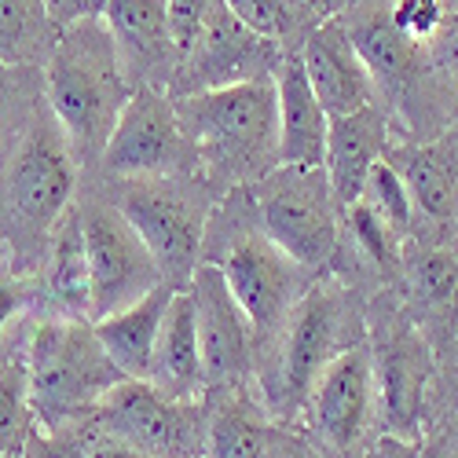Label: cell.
Segmentation results:
<instances>
[{"mask_svg": "<svg viewBox=\"0 0 458 458\" xmlns=\"http://www.w3.org/2000/svg\"><path fill=\"white\" fill-rule=\"evenodd\" d=\"M363 334L367 301H360L349 283L319 276L301 297L276 345L257 360L260 400L279 426H293L297 418H304L309 396L327 367L349 349L363 345Z\"/></svg>", "mask_w": 458, "mask_h": 458, "instance_id": "obj_1", "label": "cell"}, {"mask_svg": "<svg viewBox=\"0 0 458 458\" xmlns=\"http://www.w3.org/2000/svg\"><path fill=\"white\" fill-rule=\"evenodd\" d=\"M173 103L180 129L195 150L199 180L209 183L220 199L227 191L253 187L272 169H279L276 78H257Z\"/></svg>", "mask_w": 458, "mask_h": 458, "instance_id": "obj_2", "label": "cell"}, {"mask_svg": "<svg viewBox=\"0 0 458 458\" xmlns=\"http://www.w3.org/2000/svg\"><path fill=\"white\" fill-rule=\"evenodd\" d=\"M202 260L216 264L227 279V290L235 293L242 304L246 319L253 323L257 334V360L276 345V337L286 330L293 309L301 297L312 290V272H304L297 260H290L257 220L250 191H227L216 202L209 216V232H206ZM257 374V370H253Z\"/></svg>", "mask_w": 458, "mask_h": 458, "instance_id": "obj_3", "label": "cell"}, {"mask_svg": "<svg viewBox=\"0 0 458 458\" xmlns=\"http://www.w3.org/2000/svg\"><path fill=\"white\" fill-rule=\"evenodd\" d=\"M78 176L73 147L41 99L0 162V239L26 268H41L55 224L73 206Z\"/></svg>", "mask_w": 458, "mask_h": 458, "instance_id": "obj_4", "label": "cell"}, {"mask_svg": "<svg viewBox=\"0 0 458 458\" xmlns=\"http://www.w3.org/2000/svg\"><path fill=\"white\" fill-rule=\"evenodd\" d=\"M132 99L125 70L106 19H81L63 26L59 45L45 66V103L63 125L78 165H92L118 129Z\"/></svg>", "mask_w": 458, "mask_h": 458, "instance_id": "obj_5", "label": "cell"}, {"mask_svg": "<svg viewBox=\"0 0 458 458\" xmlns=\"http://www.w3.org/2000/svg\"><path fill=\"white\" fill-rule=\"evenodd\" d=\"M37 429L63 433L89 426L103 400L129 381L103 352L89 319H41L26 345Z\"/></svg>", "mask_w": 458, "mask_h": 458, "instance_id": "obj_6", "label": "cell"}, {"mask_svg": "<svg viewBox=\"0 0 458 458\" xmlns=\"http://www.w3.org/2000/svg\"><path fill=\"white\" fill-rule=\"evenodd\" d=\"M118 213L136 227V235L155 257L162 283L187 290L191 276L202 264L209 216L220 195L199 176H165V180H125L110 195Z\"/></svg>", "mask_w": 458, "mask_h": 458, "instance_id": "obj_7", "label": "cell"}, {"mask_svg": "<svg viewBox=\"0 0 458 458\" xmlns=\"http://www.w3.org/2000/svg\"><path fill=\"white\" fill-rule=\"evenodd\" d=\"M250 191L257 220L290 260L304 272H327L341 250V209L327 165H279Z\"/></svg>", "mask_w": 458, "mask_h": 458, "instance_id": "obj_8", "label": "cell"}, {"mask_svg": "<svg viewBox=\"0 0 458 458\" xmlns=\"http://www.w3.org/2000/svg\"><path fill=\"white\" fill-rule=\"evenodd\" d=\"M337 19L345 26L352 48L360 52L363 66L370 70L377 103L400 114L411 129V143H418V106L426 110V122L437 125L440 103H447V92L437 81L429 48L396 30L393 4H341Z\"/></svg>", "mask_w": 458, "mask_h": 458, "instance_id": "obj_9", "label": "cell"}, {"mask_svg": "<svg viewBox=\"0 0 458 458\" xmlns=\"http://www.w3.org/2000/svg\"><path fill=\"white\" fill-rule=\"evenodd\" d=\"M367 345L374 356L381 433L418 444L433 377V341L396 309H367Z\"/></svg>", "mask_w": 458, "mask_h": 458, "instance_id": "obj_10", "label": "cell"}, {"mask_svg": "<svg viewBox=\"0 0 458 458\" xmlns=\"http://www.w3.org/2000/svg\"><path fill=\"white\" fill-rule=\"evenodd\" d=\"M92 426L125 440L143 458H206L209 403L206 396H165L150 381H122L96 411Z\"/></svg>", "mask_w": 458, "mask_h": 458, "instance_id": "obj_11", "label": "cell"}, {"mask_svg": "<svg viewBox=\"0 0 458 458\" xmlns=\"http://www.w3.org/2000/svg\"><path fill=\"white\" fill-rule=\"evenodd\" d=\"M85 250H89V279H92V312L89 323L118 316L136 301L162 286V272L136 227L118 213L110 199H85Z\"/></svg>", "mask_w": 458, "mask_h": 458, "instance_id": "obj_12", "label": "cell"}, {"mask_svg": "<svg viewBox=\"0 0 458 458\" xmlns=\"http://www.w3.org/2000/svg\"><path fill=\"white\" fill-rule=\"evenodd\" d=\"M377 418V381L370 345L337 356L304 407V437L327 458H367Z\"/></svg>", "mask_w": 458, "mask_h": 458, "instance_id": "obj_13", "label": "cell"}, {"mask_svg": "<svg viewBox=\"0 0 458 458\" xmlns=\"http://www.w3.org/2000/svg\"><path fill=\"white\" fill-rule=\"evenodd\" d=\"M99 173L114 183L125 180H165V176H199L195 150H191L176 103L169 92L158 89H136L118 129H114Z\"/></svg>", "mask_w": 458, "mask_h": 458, "instance_id": "obj_14", "label": "cell"}, {"mask_svg": "<svg viewBox=\"0 0 458 458\" xmlns=\"http://www.w3.org/2000/svg\"><path fill=\"white\" fill-rule=\"evenodd\" d=\"M195 301L199 345H202V374L206 393L250 389L257 370V334L246 319L242 304L227 290V279L216 264H199L187 286Z\"/></svg>", "mask_w": 458, "mask_h": 458, "instance_id": "obj_15", "label": "cell"}, {"mask_svg": "<svg viewBox=\"0 0 458 458\" xmlns=\"http://www.w3.org/2000/svg\"><path fill=\"white\" fill-rule=\"evenodd\" d=\"M283 63V52L268 41H260L257 33H250L232 4H209L206 30L180 63V73L169 89L173 99L199 96L213 89H232L246 85L257 78H276V70Z\"/></svg>", "mask_w": 458, "mask_h": 458, "instance_id": "obj_16", "label": "cell"}, {"mask_svg": "<svg viewBox=\"0 0 458 458\" xmlns=\"http://www.w3.org/2000/svg\"><path fill=\"white\" fill-rule=\"evenodd\" d=\"M103 19L110 26L129 89L169 92L180 73V52L169 37L165 4L158 0H110Z\"/></svg>", "mask_w": 458, "mask_h": 458, "instance_id": "obj_17", "label": "cell"}, {"mask_svg": "<svg viewBox=\"0 0 458 458\" xmlns=\"http://www.w3.org/2000/svg\"><path fill=\"white\" fill-rule=\"evenodd\" d=\"M301 63H304V73H309V85L319 106L327 110V118H349V114L377 103L374 78L363 66L360 52L352 48L337 12L304 41Z\"/></svg>", "mask_w": 458, "mask_h": 458, "instance_id": "obj_18", "label": "cell"}, {"mask_svg": "<svg viewBox=\"0 0 458 458\" xmlns=\"http://www.w3.org/2000/svg\"><path fill=\"white\" fill-rule=\"evenodd\" d=\"M386 158L403 176L414 213L433 224L458 220V125L418 143L403 140L389 147Z\"/></svg>", "mask_w": 458, "mask_h": 458, "instance_id": "obj_19", "label": "cell"}, {"mask_svg": "<svg viewBox=\"0 0 458 458\" xmlns=\"http://www.w3.org/2000/svg\"><path fill=\"white\" fill-rule=\"evenodd\" d=\"M389 110L374 103L363 106L349 118H330L327 132V176L330 187L341 202V209H349L363 199V187L370 180V169L389 155Z\"/></svg>", "mask_w": 458, "mask_h": 458, "instance_id": "obj_20", "label": "cell"}, {"mask_svg": "<svg viewBox=\"0 0 458 458\" xmlns=\"http://www.w3.org/2000/svg\"><path fill=\"white\" fill-rule=\"evenodd\" d=\"M41 283H37V304L52 301L48 319H89L92 312V279H89V250L81 206L73 202L48 239L41 260Z\"/></svg>", "mask_w": 458, "mask_h": 458, "instance_id": "obj_21", "label": "cell"}, {"mask_svg": "<svg viewBox=\"0 0 458 458\" xmlns=\"http://www.w3.org/2000/svg\"><path fill=\"white\" fill-rule=\"evenodd\" d=\"M279 96V165H327L330 118L319 106L301 55H283L276 70Z\"/></svg>", "mask_w": 458, "mask_h": 458, "instance_id": "obj_22", "label": "cell"}, {"mask_svg": "<svg viewBox=\"0 0 458 458\" xmlns=\"http://www.w3.org/2000/svg\"><path fill=\"white\" fill-rule=\"evenodd\" d=\"M407 316L429 341L458 327V253L447 246H422L403 253Z\"/></svg>", "mask_w": 458, "mask_h": 458, "instance_id": "obj_23", "label": "cell"}, {"mask_svg": "<svg viewBox=\"0 0 458 458\" xmlns=\"http://www.w3.org/2000/svg\"><path fill=\"white\" fill-rule=\"evenodd\" d=\"M173 293H180V290L162 283L155 293H147L143 301H136L132 309L92 323L103 352L110 356V363L118 367L129 381H150L155 352H158V334H162L165 312L173 304Z\"/></svg>", "mask_w": 458, "mask_h": 458, "instance_id": "obj_24", "label": "cell"}, {"mask_svg": "<svg viewBox=\"0 0 458 458\" xmlns=\"http://www.w3.org/2000/svg\"><path fill=\"white\" fill-rule=\"evenodd\" d=\"M150 386L162 389L165 396H180V400H202L206 396L195 301H191L187 290L173 293V304H169L162 334H158V352H155V370H150Z\"/></svg>", "mask_w": 458, "mask_h": 458, "instance_id": "obj_25", "label": "cell"}, {"mask_svg": "<svg viewBox=\"0 0 458 458\" xmlns=\"http://www.w3.org/2000/svg\"><path fill=\"white\" fill-rule=\"evenodd\" d=\"M209 429H206V458H268L276 418L264 400H253L250 389L206 393Z\"/></svg>", "mask_w": 458, "mask_h": 458, "instance_id": "obj_26", "label": "cell"}, {"mask_svg": "<svg viewBox=\"0 0 458 458\" xmlns=\"http://www.w3.org/2000/svg\"><path fill=\"white\" fill-rule=\"evenodd\" d=\"M59 26L48 4L37 0H0V70H37L48 66Z\"/></svg>", "mask_w": 458, "mask_h": 458, "instance_id": "obj_27", "label": "cell"}, {"mask_svg": "<svg viewBox=\"0 0 458 458\" xmlns=\"http://www.w3.org/2000/svg\"><path fill=\"white\" fill-rule=\"evenodd\" d=\"M341 4H283V0H232L235 19L276 45L283 55H301L304 41L337 12Z\"/></svg>", "mask_w": 458, "mask_h": 458, "instance_id": "obj_28", "label": "cell"}, {"mask_svg": "<svg viewBox=\"0 0 458 458\" xmlns=\"http://www.w3.org/2000/svg\"><path fill=\"white\" fill-rule=\"evenodd\" d=\"M37 433V414L30 396L26 352L0 360V458H22L30 437Z\"/></svg>", "mask_w": 458, "mask_h": 458, "instance_id": "obj_29", "label": "cell"}, {"mask_svg": "<svg viewBox=\"0 0 458 458\" xmlns=\"http://www.w3.org/2000/svg\"><path fill=\"white\" fill-rule=\"evenodd\" d=\"M345 239H349V246L356 250L360 264L374 268L377 276H393L396 268H403V239H400L393 227L381 220L363 199L345 209L341 242H345Z\"/></svg>", "mask_w": 458, "mask_h": 458, "instance_id": "obj_30", "label": "cell"}, {"mask_svg": "<svg viewBox=\"0 0 458 458\" xmlns=\"http://www.w3.org/2000/svg\"><path fill=\"white\" fill-rule=\"evenodd\" d=\"M363 202L386 220L393 232L407 242L414 235V202H411V191L403 183V176L393 169L389 158H381L374 169H370V180L363 187Z\"/></svg>", "mask_w": 458, "mask_h": 458, "instance_id": "obj_31", "label": "cell"}, {"mask_svg": "<svg viewBox=\"0 0 458 458\" xmlns=\"http://www.w3.org/2000/svg\"><path fill=\"white\" fill-rule=\"evenodd\" d=\"M429 55H433L437 81L447 92V99L454 103V118H458V4H447V19H444L440 33L433 37Z\"/></svg>", "mask_w": 458, "mask_h": 458, "instance_id": "obj_32", "label": "cell"}, {"mask_svg": "<svg viewBox=\"0 0 458 458\" xmlns=\"http://www.w3.org/2000/svg\"><path fill=\"white\" fill-rule=\"evenodd\" d=\"M447 19V4L444 0H400V4H393V22L400 33H407L411 41L418 45H433V37L440 33Z\"/></svg>", "mask_w": 458, "mask_h": 458, "instance_id": "obj_33", "label": "cell"}, {"mask_svg": "<svg viewBox=\"0 0 458 458\" xmlns=\"http://www.w3.org/2000/svg\"><path fill=\"white\" fill-rule=\"evenodd\" d=\"M37 304V283L22 272H15L12 264H0V334H4L22 312H30Z\"/></svg>", "mask_w": 458, "mask_h": 458, "instance_id": "obj_34", "label": "cell"}, {"mask_svg": "<svg viewBox=\"0 0 458 458\" xmlns=\"http://www.w3.org/2000/svg\"><path fill=\"white\" fill-rule=\"evenodd\" d=\"M206 15H209V4L202 0V4H183V0H173V4H165V19H169V37L173 45L180 52V63L183 55L195 48V41L202 37L206 30Z\"/></svg>", "mask_w": 458, "mask_h": 458, "instance_id": "obj_35", "label": "cell"}, {"mask_svg": "<svg viewBox=\"0 0 458 458\" xmlns=\"http://www.w3.org/2000/svg\"><path fill=\"white\" fill-rule=\"evenodd\" d=\"M30 81V70H0V158L12 150L19 129L26 125H15V114H19V103H15V89H22ZM37 110V106H33Z\"/></svg>", "mask_w": 458, "mask_h": 458, "instance_id": "obj_36", "label": "cell"}, {"mask_svg": "<svg viewBox=\"0 0 458 458\" xmlns=\"http://www.w3.org/2000/svg\"><path fill=\"white\" fill-rule=\"evenodd\" d=\"M85 429H89V426L63 429V433L37 429V433L30 437L22 458H81V451H85Z\"/></svg>", "mask_w": 458, "mask_h": 458, "instance_id": "obj_37", "label": "cell"}, {"mask_svg": "<svg viewBox=\"0 0 458 458\" xmlns=\"http://www.w3.org/2000/svg\"><path fill=\"white\" fill-rule=\"evenodd\" d=\"M268 458H327L304 429H293V426H279L272 429V447H268Z\"/></svg>", "mask_w": 458, "mask_h": 458, "instance_id": "obj_38", "label": "cell"}, {"mask_svg": "<svg viewBox=\"0 0 458 458\" xmlns=\"http://www.w3.org/2000/svg\"><path fill=\"white\" fill-rule=\"evenodd\" d=\"M81 458H143V454H136L125 440H118V437H110V433H103V429H96L92 422H89V429H85V451H81Z\"/></svg>", "mask_w": 458, "mask_h": 458, "instance_id": "obj_39", "label": "cell"}, {"mask_svg": "<svg viewBox=\"0 0 458 458\" xmlns=\"http://www.w3.org/2000/svg\"><path fill=\"white\" fill-rule=\"evenodd\" d=\"M367 458H422V444H411V440H396V437H386L370 447Z\"/></svg>", "mask_w": 458, "mask_h": 458, "instance_id": "obj_40", "label": "cell"}, {"mask_svg": "<svg viewBox=\"0 0 458 458\" xmlns=\"http://www.w3.org/2000/svg\"><path fill=\"white\" fill-rule=\"evenodd\" d=\"M422 458H458V454L444 440H433V444H422Z\"/></svg>", "mask_w": 458, "mask_h": 458, "instance_id": "obj_41", "label": "cell"}, {"mask_svg": "<svg viewBox=\"0 0 458 458\" xmlns=\"http://www.w3.org/2000/svg\"><path fill=\"white\" fill-rule=\"evenodd\" d=\"M0 264H8V242L0 239Z\"/></svg>", "mask_w": 458, "mask_h": 458, "instance_id": "obj_42", "label": "cell"}]
</instances>
